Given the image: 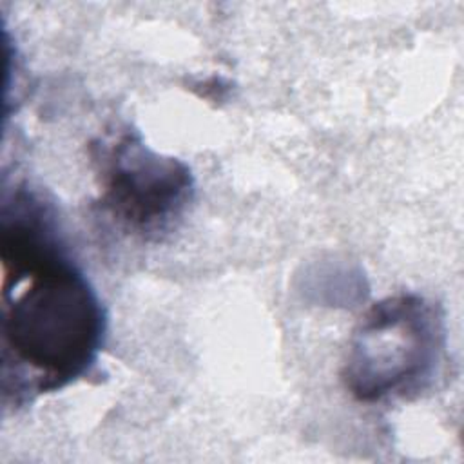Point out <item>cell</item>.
Wrapping results in <instances>:
<instances>
[{
	"instance_id": "obj_1",
	"label": "cell",
	"mask_w": 464,
	"mask_h": 464,
	"mask_svg": "<svg viewBox=\"0 0 464 464\" xmlns=\"http://www.w3.org/2000/svg\"><path fill=\"white\" fill-rule=\"evenodd\" d=\"M2 390L14 406L85 377L107 317L71 254L58 208L40 190H5L0 214Z\"/></svg>"
},
{
	"instance_id": "obj_2",
	"label": "cell",
	"mask_w": 464,
	"mask_h": 464,
	"mask_svg": "<svg viewBox=\"0 0 464 464\" xmlns=\"http://www.w3.org/2000/svg\"><path fill=\"white\" fill-rule=\"evenodd\" d=\"M446 348L442 308L420 294H397L373 303L348 344L341 379L361 402L408 399L424 392Z\"/></svg>"
},
{
	"instance_id": "obj_3",
	"label": "cell",
	"mask_w": 464,
	"mask_h": 464,
	"mask_svg": "<svg viewBox=\"0 0 464 464\" xmlns=\"http://www.w3.org/2000/svg\"><path fill=\"white\" fill-rule=\"evenodd\" d=\"M100 179L98 207L127 234L163 241L183 221L196 192L190 167L152 150L125 125L91 143Z\"/></svg>"
}]
</instances>
